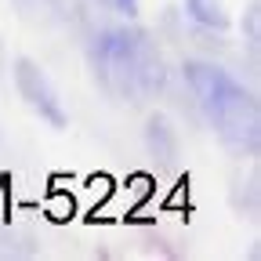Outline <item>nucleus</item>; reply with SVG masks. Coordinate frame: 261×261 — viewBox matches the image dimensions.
<instances>
[{"label": "nucleus", "instance_id": "nucleus-2", "mask_svg": "<svg viewBox=\"0 0 261 261\" xmlns=\"http://www.w3.org/2000/svg\"><path fill=\"white\" fill-rule=\"evenodd\" d=\"M185 80L196 94L200 109L207 113V120L214 123L218 138L236 149V152H254L257 149V102L254 94L221 65L211 62H185Z\"/></svg>", "mask_w": 261, "mask_h": 261}, {"label": "nucleus", "instance_id": "nucleus-7", "mask_svg": "<svg viewBox=\"0 0 261 261\" xmlns=\"http://www.w3.org/2000/svg\"><path fill=\"white\" fill-rule=\"evenodd\" d=\"M98 4L109 8V11H113V15H120V18H135L142 0H98Z\"/></svg>", "mask_w": 261, "mask_h": 261}, {"label": "nucleus", "instance_id": "nucleus-3", "mask_svg": "<svg viewBox=\"0 0 261 261\" xmlns=\"http://www.w3.org/2000/svg\"><path fill=\"white\" fill-rule=\"evenodd\" d=\"M15 84H18V94L25 98V106L37 113L40 120H47L51 127H65L62 98H58L51 76L33 58H15Z\"/></svg>", "mask_w": 261, "mask_h": 261}, {"label": "nucleus", "instance_id": "nucleus-5", "mask_svg": "<svg viewBox=\"0 0 261 261\" xmlns=\"http://www.w3.org/2000/svg\"><path fill=\"white\" fill-rule=\"evenodd\" d=\"M185 15L192 22L207 25V29H225L228 25V15L221 8V0H185Z\"/></svg>", "mask_w": 261, "mask_h": 261}, {"label": "nucleus", "instance_id": "nucleus-8", "mask_svg": "<svg viewBox=\"0 0 261 261\" xmlns=\"http://www.w3.org/2000/svg\"><path fill=\"white\" fill-rule=\"evenodd\" d=\"M247 37H250V44H257V8L247 11Z\"/></svg>", "mask_w": 261, "mask_h": 261}, {"label": "nucleus", "instance_id": "nucleus-4", "mask_svg": "<svg viewBox=\"0 0 261 261\" xmlns=\"http://www.w3.org/2000/svg\"><path fill=\"white\" fill-rule=\"evenodd\" d=\"M145 142H149L152 156H160V160H171V156L178 152V135H174V127H171L167 116H152V120H149Z\"/></svg>", "mask_w": 261, "mask_h": 261}, {"label": "nucleus", "instance_id": "nucleus-1", "mask_svg": "<svg viewBox=\"0 0 261 261\" xmlns=\"http://www.w3.org/2000/svg\"><path fill=\"white\" fill-rule=\"evenodd\" d=\"M91 65H94L98 84L116 98H127V102L152 98L167 84L163 55L156 51L149 33L135 25L98 29L91 40Z\"/></svg>", "mask_w": 261, "mask_h": 261}, {"label": "nucleus", "instance_id": "nucleus-6", "mask_svg": "<svg viewBox=\"0 0 261 261\" xmlns=\"http://www.w3.org/2000/svg\"><path fill=\"white\" fill-rule=\"evenodd\" d=\"M15 4L33 15V11H44V15H55V18H69L73 11H80L76 0H15Z\"/></svg>", "mask_w": 261, "mask_h": 261}]
</instances>
